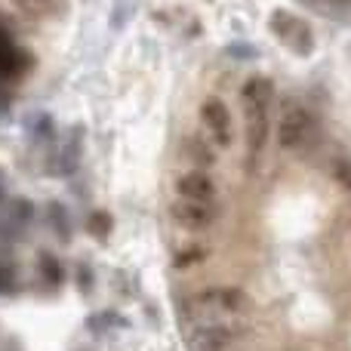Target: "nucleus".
Segmentation results:
<instances>
[{
	"label": "nucleus",
	"mask_w": 351,
	"mask_h": 351,
	"mask_svg": "<svg viewBox=\"0 0 351 351\" xmlns=\"http://www.w3.org/2000/svg\"><path fill=\"white\" fill-rule=\"evenodd\" d=\"M206 259H210V247H204V243H191V247L176 250L173 265L179 268V271H185V268H194V265H200V262H206Z\"/></svg>",
	"instance_id": "9b49d317"
},
{
	"label": "nucleus",
	"mask_w": 351,
	"mask_h": 351,
	"mask_svg": "<svg viewBox=\"0 0 351 351\" xmlns=\"http://www.w3.org/2000/svg\"><path fill=\"white\" fill-rule=\"evenodd\" d=\"M90 225L96 228L99 237H105V234H108V228H111V222H108V216H105V213H96V216L90 219Z\"/></svg>",
	"instance_id": "2eb2a0df"
},
{
	"label": "nucleus",
	"mask_w": 351,
	"mask_h": 351,
	"mask_svg": "<svg viewBox=\"0 0 351 351\" xmlns=\"http://www.w3.org/2000/svg\"><path fill=\"white\" fill-rule=\"evenodd\" d=\"M40 268L49 274V280H53V284H59V265L53 262V256H40Z\"/></svg>",
	"instance_id": "dca6fc26"
},
{
	"label": "nucleus",
	"mask_w": 351,
	"mask_h": 351,
	"mask_svg": "<svg viewBox=\"0 0 351 351\" xmlns=\"http://www.w3.org/2000/svg\"><path fill=\"white\" fill-rule=\"evenodd\" d=\"M10 290H12V271L0 265V293H10Z\"/></svg>",
	"instance_id": "f3484780"
},
{
	"label": "nucleus",
	"mask_w": 351,
	"mask_h": 351,
	"mask_svg": "<svg viewBox=\"0 0 351 351\" xmlns=\"http://www.w3.org/2000/svg\"><path fill=\"white\" fill-rule=\"evenodd\" d=\"M182 158L194 167V170H213L219 164V148L206 139L204 133H188L179 145Z\"/></svg>",
	"instance_id": "1a4fd4ad"
},
{
	"label": "nucleus",
	"mask_w": 351,
	"mask_h": 351,
	"mask_svg": "<svg viewBox=\"0 0 351 351\" xmlns=\"http://www.w3.org/2000/svg\"><path fill=\"white\" fill-rule=\"evenodd\" d=\"M333 176H336V179H339L346 188H351V164H348V160H342V158L333 160Z\"/></svg>",
	"instance_id": "4468645a"
},
{
	"label": "nucleus",
	"mask_w": 351,
	"mask_h": 351,
	"mask_svg": "<svg viewBox=\"0 0 351 351\" xmlns=\"http://www.w3.org/2000/svg\"><path fill=\"white\" fill-rule=\"evenodd\" d=\"M200 130L219 152L231 148V142H234V121H231L228 105L219 96L204 99V105H200Z\"/></svg>",
	"instance_id": "39448f33"
},
{
	"label": "nucleus",
	"mask_w": 351,
	"mask_h": 351,
	"mask_svg": "<svg viewBox=\"0 0 351 351\" xmlns=\"http://www.w3.org/2000/svg\"><path fill=\"white\" fill-rule=\"evenodd\" d=\"M271 28H274V34H278V40L284 43V47L296 49L299 56H308L311 49H315V40H311V28L302 22V19L287 16V12H278V16L271 19Z\"/></svg>",
	"instance_id": "0eeeda50"
},
{
	"label": "nucleus",
	"mask_w": 351,
	"mask_h": 351,
	"mask_svg": "<svg viewBox=\"0 0 351 351\" xmlns=\"http://www.w3.org/2000/svg\"><path fill=\"white\" fill-rule=\"evenodd\" d=\"M185 311L194 321H228L253 311V299L241 287H206L185 299Z\"/></svg>",
	"instance_id": "f03ea898"
},
{
	"label": "nucleus",
	"mask_w": 351,
	"mask_h": 351,
	"mask_svg": "<svg viewBox=\"0 0 351 351\" xmlns=\"http://www.w3.org/2000/svg\"><path fill=\"white\" fill-rule=\"evenodd\" d=\"M176 194L185 200H216L219 185L206 170H188L176 179Z\"/></svg>",
	"instance_id": "6e6552de"
},
{
	"label": "nucleus",
	"mask_w": 351,
	"mask_h": 351,
	"mask_svg": "<svg viewBox=\"0 0 351 351\" xmlns=\"http://www.w3.org/2000/svg\"><path fill=\"white\" fill-rule=\"evenodd\" d=\"M77 154H80V136L74 133L71 136V145H68V152H62V170H74L77 167Z\"/></svg>",
	"instance_id": "ddd939ff"
},
{
	"label": "nucleus",
	"mask_w": 351,
	"mask_h": 351,
	"mask_svg": "<svg viewBox=\"0 0 351 351\" xmlns=\"http://www.w3.org/2000/svg\"><path fill=\"white\" fill-rule=\"evenodd\" d=\"M274 86L268 77L256 74L241 86V105H243V127H247V154L256 160L268 142V117H271Z\"/></svg>",
	"instance_id": "f257e3e1"
},
{
	"label": "nucleus",
	"mask_w": 351,
	"mask_h": 351,
	"mask_svg": "<svg viewBox=\"0 0 351 351\" xmlns=\"http://www.w3.org/2000/svg\"><path fill=\"white\" fill-rule=\"evenodd\" d=\"M16 47H12L6 37H0V77H10V74H16Z\"/></svg>",
	"instance_id": "f8f14e48"
},
{
	"label": "nucleus",
	"mask_w": 351,
	"mask_h": 351,
	"mask_svg": "<svg viewBox=\"0 0 351 351\" xmlns=\"http://www.w3.org/2000/svg\"><path fill=\"white\" fill-rule=\"evenodd\" d=\"M308 136H311L308 108L299 99H287L278 117V145L284 152H299L308 142Z\"/></svg>",
	"instance_id": "20e7f679"
},
{
	"label": "nucleus",
	"mask_w": 351,
	"mask_h": 351,
	"mask_svg": "<svg viewBox=\"0 0 351 351\" xmlns=\"http://www.w3.org/2000/svg\"><path fill=\"white\" fill-rule=\"evenodd\" d=\"M170 219L179 225L182 231H206L216 225L219 210H216V200H185V197H176L170 206Z\"/></svg>",
	"instance_id": "423d86ee"
},
{
	"label": "nucleus",
	"mask_w": 351,
	"mask_h": 351,
	"mask_svg": "<svg viewBox=\"0 0 351 351\" xmlns=\"http://www.w3.org/2000/svg\"><path fill=\"white\" fill-rule=\"evenodd\" d=\"M31 19H62L68 12V0H12Z\"/></svg>",
	"instance_id": "9d476101"
},
{
	"label": "nucleus",
	"mask_w": 351,
	"mask_h": 351,
	"mask_svg": "<svg viewBox=\"0 0 351 351\" xmlns=\"http://www.w3.org/2000/svg\"><path fill=\"white\" fill-rule=\"evenodd\" d=\"M247 336V327L234 317L228 321H204L188 336V351H234Z\"/></svg>",
	"instance_id": "7ed1b4c3"
}]
</instances>
